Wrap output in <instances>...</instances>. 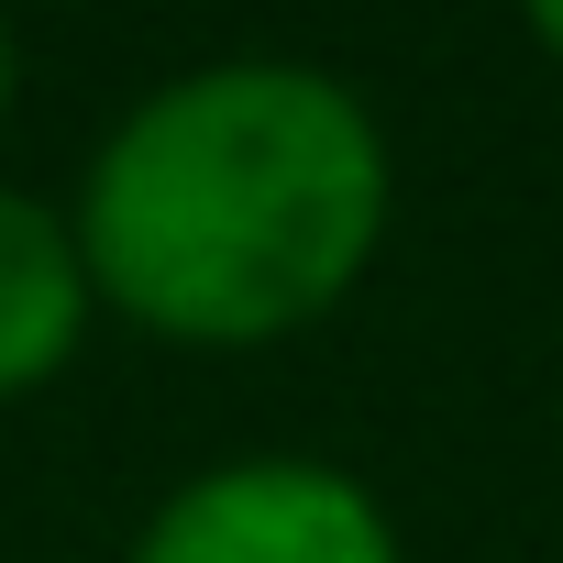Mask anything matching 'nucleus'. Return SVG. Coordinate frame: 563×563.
Here are the masks:
<instances>
[{
	"mask_svg": "<svg viewBox=\"0 0 563 563\" xmlns=\"http://www.w3.org/2000/svg\"><path fill=\"white\" fill-rule=\"evenodd\" d=\"M12 89H23V45H12V23H0V122H12Z\"/></svg>",
	"mask_w": 563,
	"mask_h": 563,
	"instance_id": "39448f33",
	"label": "nucleus"
},
{
	"mask_svg": "<svg viewBox=\"0 0 563 563\" xmlns=\"http://www.w3.org/2000/svg\"><path fill=\"white\" fill-rule=\"evenodd\" d=\"M387 210V122L310 56H210L155 78L67 199L100 310L188 354H254L332 321L365 288Z\"/></svg>",
	"mask_w": 563,
	"mask_h": 563,
	"instance_id": "f257e3e1",
	"label": "nucleus"
},
{
	"mask_svg": "<svg viewBox=\"0 0 563 563\" xmlns=\"http://www.w3.org/2000/svg\"><path fill=\"white\" fill-rule=\"evenodd\" d=\"M89 321H100V288H89L78 221L34 188H0V409L56 387L78 365Z\"/></svg>",
	"mask_w": 563,
	"mask_h": 563,
	"instance_id": "7ed1b4c3",
	"label": "nucleus"
},
{
	"mask_svg": "<svg viewBox=\"0 0 563 563\" xmlns=\"http://www.w3.org/2000/svg\"><path fill=\"white\" fill-rule=\"evenodd\" d=\"M122 563H409L387 497L321 453H232L166 486Z\"/></svg>",
	"mask_w": 563,
	"mask_h": 563,
	"instance_id": "f03ea898",
	"label": "nucleus"
},
{
	"mask_svg": "<svg viewBox=\"0 0 563 563\" xmlns=\"http://www.w3.org/2000/svg\"><path fill=\"white\" fill-rule=\"evenodd\" d=\"M530 45H541V56L563 67V0H541V12H530Z\"/></svg>",
	"mask_w": 563,
	"mask_h": 563,
	"instance_id": "20e7f679",
	"label": "nucleus"
}]
</instances>
